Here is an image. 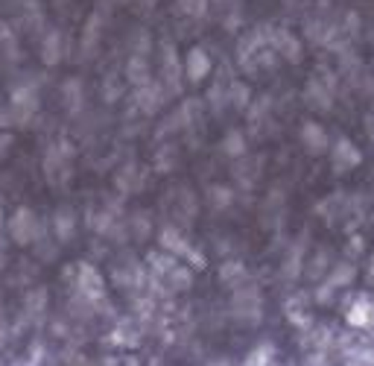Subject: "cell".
I'll list each match as a JSON object with an SVG mask.
<instances>
[{
  "label": "cell",
  "instance_id": "1",
  "mask_svg": "<svg viewBox=\"0 0 374 366\" xmlns=\"http://www.w3.org/2000/svg\"><path fill=\"white\" fill-rule=\"evenodd\" d=\"M12 232H15V240H30V232H33V217L27 211H21L15 217V223H12Z\"/></svg>",
  "mask_w": 374,
  "mask_h": 366
},
{
  "label": "cell",
  "instance_id": "2",
  "mask_svg": "<svg viewBox=\"0 0 374 366\" xmlns=\"http://www.w3.org/2000/svg\"><path fill=\"white\" fill-rule=\"evenodd\" d=\"M41 56H44V62H56V59H59V36H56V33H50V36H47Z\"/></svg>",
  "mask_w": 374,
  "mask_h": 366
}]
</instances>
